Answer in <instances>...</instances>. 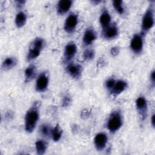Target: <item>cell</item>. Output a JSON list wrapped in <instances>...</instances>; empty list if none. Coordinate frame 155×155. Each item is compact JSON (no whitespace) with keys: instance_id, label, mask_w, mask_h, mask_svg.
<instances>
[{"instance_id":"6da1fadb","label":"cell","mask_w":155,"mask_h":155,"mask_svg":"<svg viewBox=\"0 0 155 155\" xmlns=\"http://www.w3.org/2000/svg\"><path fill=\"white\" fill-rule=\"evenodd\" d=\"M39 102H35L27 111L25 116V129L27 133H31L35 130L39 119Z\"/></svg>"},{"instance_id":"7a4b0ae2","label":"cell","mask_w":155,"mask_h":155,"mask_svg":"<svg viewBox=\"0 0 155 155\" xmlns=\"http://www.w3.org/2000/svg\"><path fill=\"white\" fill-rule=\"evenodd\" d=\"M154 8L153 4H150L145 11L142 21V31L143 33L148 32L154 25Z\"/></svg>"},{"instance_id":"3957f363","label":"cell","mask_w":155,"mask_h":155,"mask_svg":"<svg viewBox=\"0 0 155 155\" xmlns=\"http://www.w3.org/2000/svg\"><path fill=\"white\" fill-rule=\"evenodd\" d=\"M122 125V117L119 111H113L107 121V128L111 133L117 131Z\"/></svg>"},{"instance_id":"277c9868","label":"cell","mask_w":155,"mask_h":155,"mask_svg":"<svg viewBox=\"0 0 155 155\" xmlns=\"http://www.w3.org/2000/svg\"><path fill=\"white\" fill-rule=\"evenodd\" d=\"M44 46V41L42 38H37L33 41L31 47L27 55V59L28 61H32L36 58L41 53L42 48Z\"/></svg>"},{"instance_id":"5b68a950","label":"cell","mask_w":155,"mask_h":155,"mask_svg":"<svg viewBox=\"0 0 155 155\" xmlns=\"http://www.w3.org/2000/svg\"><path fill=\"white\" fill-rule=\"evenodd\" d=\"M143 38L142 35L135 34L130 42V48L135 54H139L143 49Z\"/></svg>"},{"instance_id":"8992f818","label":"cell","mask_w":155,"mask_h":155,"mask_svg":"<svg viewBox=\"0 0 155 155\" xmlns=\"http://www.w3.org/2000/svg\"><path fill=\"white\" fill-rule=\"evenodd\" d=\"M77 24L78 16L74 13H71L66 18L64 24V30L68 33H72L74 31Z\"/></svg>"},{"instance_id":"52a82bcc","label":"cell","mask_w":155,"mask_h":155,"mask_svg":"<svg viewBox=\"0 0 155 155\" xmlns=\"http://www.w3.org/2000/svg\"><path fill=\"white\" fill-rule=\"evenodd\" d=\"M136 108L142 120H144L147 116V102L145 97H139L136 101Z\"/></svg>"},{"instance_id":"ba28073f","label":"cell","mask_w":155,"mask_h":155,"mask_svg":"<svg viewBox=\"0 0 155 155\" xmlns=\"http://www.w3.org/2000/svg\"><path fill=\"white\" fill-rule=\"evenodd\" d=\"M48 79L45 73H42L37 78L36 82V90L38 92H43L45 91L48 87Z\"/></svg>"},{"instance_id":"9c48e42d","label":"cell","mask_w":155,"mask_h":155,"mask_svg":"<svg viewBox=\"0 0 155 155\" xmlns=\"http://www.w3.org/2000/svg\"><path fill=\"white\" fill-rule=\"evenodd\" d=\"M108 137L104 133H99L97 134L94 139V146L98 151L104 150L107 143Z\"/></svg>"},{"instance_id":"30bf717a","label":"cell","mask_w":155,"mask_h":155,"mask_svg":"<svg viewBox=\"0 0 155 155\" xmlns=\"http://www.w3.org/2000/svg\"><path fill=\"white\" fill-rule=\"evenodd\" d=\"M68 73L74 79H79L82 74V67L79 64H70L66 68Z\"/></svg>"},{"instance_id":"8fae6325","label":"cell","mask_w":155,"mask_h":155,"mask_svg":"<svg viewBox=\"0 0 155 155\" xmlns=\"http://www.w3.org/2000/svg\"><path fill=\"white\" fill-rule=\"evenodd\" d=\"M118 34V28L115 24L109 25L104 29L103 36L107 39H113L115 38Z\"/></svg>"},{"instance_id":"7c38bea8","label":"cell","mask_w":155,"mask_h":155,"mask_svg":"<svg viewBox=\"0 0 155 155\" xmlns=\"http://www.w3.org/2000/svg\"><path fill=\"white\" fill-rule=\"evenodd\" d=\"M77 51V47L74 43L69 42L68 43L64 50V58L66 61H70L76 54Z\"/></svg>"},{"instance_id":"4fadbf2b","label":"cell","mask_w":155,"mask_h":155,"mask_svg":"<svg viewBox=\"0 0 155 155\" xmlns=\"http://www.w3.org/2000/svg\"><path fill=\"white\" fill-rule=\"evenodd\" d=\"M96 39V34L92 28H87L83 36V43L85 45H90Z\"/></svg>"},{"instance_id":"5bb4252c","label":"cell","mask_w":155,"mask_h":155,"mask_svg":"<svg viewBox=\"0 0 155 155\" xmlns=\"http://www.w3.org/2000/svg\"><path fill=\"white\" fill-rule=\"evenodd\" d=\"M72 4L71 0H61L59 1L56 6L57 12L60 15H63L67 13L70 8Z\"/></svg>"},{"instance_id":"9a60e30c","label":"cell","mask_w":155,"mask_h":155,"mask_svg":"<svg viewBox=\"0 0 155 155\" xmlns=\"http://www.w3.org/2000/svg\"><path fill=\"white\" fill-rule=\"evenodd\" d=\"M127 87V84L125 81L122 80H118L115 82V84L110 90V92L114 95H117L123 92L126 89Z\"/></svg>"},{"instance_id":"2e32d148","label":"cell","mask_w":155,"mask_h":155,"mask_svg":"<svg viewBox=\"0 0 155 155\" xmlns=\"http://www.w3.org/2000/svg\"><path fill=\"white\" fill-rule=\"evenodd\" d=\"M99 21L101 26L104 29L110 25L111 21V16L107 10H104L102 12L99 18Z\"/></svg>"},{"instance_id":"e0dca14e","label":"cell","mask_w":155,"mask_h":155,"mask_svg":"<svg viewBox=\"0 0 155 155\" xmlns=\"http://www.w3.org/2000/svg\"><path fill=\"white\" fill-rule=\"evenodd\" d=\"M36 67L34 65H28L25 70V81L29 82L31 81L36 76Z\"/></svg>"},{"instance_id":"ac0fdd59","label":"cell","mask_w":155,"mask_h":155,"mask_svg":"<svg viewBox=\"0 0 155 155\" xmlns=\"http://www.w3.org/2000/svg\"><path fill=\"white\" fill-rule=\"evenodd\" d=\"M17 63V60L15 58L9 57L7 58L2 62V67L4 70H9L12 68L13 67L16 65Z\"/></svg>"},{"instance_id":"d6986e66","label":"cell","mask_w":155,"mask_h":155,"mask_svg":"<svg viewBox=\"0 0 155 155\" xmlns=\"http://www.w3.org/2000/svg\"><path fill=\"white\" fill-rule=\"evenodd\" d=\"M26 20H27L26 15L24 12H20L16 16L15 24L18 28H21L25 25Z\"/></svg>"},{"instance_id":"ffe728a7","label":"cell","mask_w":155,"mask_h":155,"mask_svg":"<svg viewBox=\"0 0 155 155\" xmlns=\"http://www.w3.org/2000/svg\"><path fill=\"white\" fill-rule=\"evenodd\" d=\"M35 147L37 154L42 155L45 153L47 150V143L43 140H38L35 143Z\"/></svg>"},{"instance_id":"44dd1931","label":"cell","mask_w":155,"mask_h":155,"mask_svg":"<svg viewBox=\"0 0 155 155\" xmlns=\"http://www.w3.org/2000/svg\"><path fill=\"white\" fill-rule=\"evenodd\" d=\"M62 130L60 128L59 126L58 125H57L53 130L51 131V137L52 139L54 141L57 142L58 141L61 136H62Z\"/></svg>"},{"instance_id":"7402d4cb","label":"cell","mask_w":155,"mask_h":155,"mask_svg":"<svg viewBox=\"0 0 155 155\" xmlns=\"http://www.w3.org/2000/svg\"><path fill=\"white\" fill-rule=\"evenodd\" d=\"M39 131L41 135H42L43 136L48 137L51 135L52 130L51 129L50 125L46 124H44L40 126Z\"/></svg>"},{"instance_id":"603a6c76","label":"cell","mask_w":155,"mask_h":155,"mask_svg":"<svg viewBox=\"0 0 155 155\" xmlns=\"http://www.w3.org/2000/svg\"><path fill=\"white\" fill-rule=\"evenodd\" d=\"M113 5L116 11L119 14H123L124 12V8L122 1H113Z\"/></svg>"},{"instance_id":"cb8c5ba5","label":"cell","mask_w":155,"mask_h":155,"mask_svg":"<svg viewBox=\"0 0 155 155\" xmlns=\"http://www.w3.org/2000/svg\"><path fill=\"white\" fill-rule=\"evenodd\" d=\"M94 56V52L91 49H87L83 54V58L86 61H90L93 59Z\"/></svg>"},{"instance_id":"d4e9b609","label":"cell","mask_w":155,"mask_h":155,"mask_svg":"<svg viewBox=\"0 0 155 155\" xmlns=\"http://www.w3.org/2000/svg\"><path fill=\"white\" fill-rule=\"evenodd\" d=\"M71 102V97L68 94L65 95L62 100V106L64 107H68Z\"/></svg>"},{"instance_id":"484cf974","label":"cell","mask_w":155,"mask_h":155,"mask_svg":"<svg viewBox=\"0 0 155 155\" xmlns=\"http://www.w3.org/2000/svg\"><path fill=\"white\" fill-rule=\"evenodd\" d=\"M116 81L113 78H110L107 79L105 82V87L108 90H111V88L113 87Z\"/></svg>"},{"instance_id":"4316f807","label":"cell","mask_w":155,"mask_h":155,"mask_svg":"<svg viewBox=\"0 0 155 155\" xmlns=\"http://www.w3.org/2000/svg\"><path fill=\"white\" fill-rule=\"evenodd\" d=\"M110 53L113 56H115L117 55L118 53H119V48L118 47H112L110 50Z\"/></svg>"},{"instance_id":"83f0119b","label":"cell","mask_w":155,"mask_h":155,"mask_svg":"<svg viewBox=\"0 0 155 155\" xmlns=\"http://www.w3.org/2000/svg\"><path fill=\"white\" fill-rule=\"evenodd\" d=\"M154 71L153 70L151 74H150V81L151 82V84L153 85V87L154 86V82H155V74H154Z\"/></svg>"},{"instance_id":"f1b7e54d","label":"cell","mask_w":155,"mask_h":155,"mask_svg":"<svg viewBox=\"0 0 155 155\" xmlns=\"http://www.w3.org/2000/svg\"><path fill=\"white\" fill-rule=\"evenodd\" d=\"M25 1H16V5L18 7H22L24 4H25Z\"/></svg>"},{"instance_id":"f546056e","label":"cell","mask_w":155,"mask_h":155,"mask_svg":"<svg viewBox=\"0 0 155 155\" xmlns=\"http://www.w3.org/2000/svg\"><path fill=\"white\" fill-rule=\"evenodd\" d=\"M13 114L10 111V112L8 111V112L6 113V114H5V117L8 118V119H10V117H13Z\"/></svg>"},{"instance_id":"4dcf8cb0","label":"cell","mask_w":155,"mask_h":155,"mask_svg":"<svg viewBox=\"0 0 155 155\" xmlns=\"http://www.w3.org/2000/svg\"><path fill=\"white\" fill-rule=\"evenodd\" d=\"M151 125L153 127H154V123H155V120H154V114H153L151 116Z\"/></svg>"}]
</instances>
